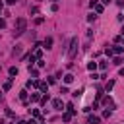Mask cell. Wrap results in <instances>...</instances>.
<instances>
[{"instance_id": "25", "label": "cell", "mask_w": 124, "mask_h": 124, "mask_svg": "<svg viewBox=\"0 0 124 124\" xmlns=\"http://www.w3.org/2000/svg\"><path fill=\"white\" fill-rule=\"evenodd\" d=\"M107 66H108V64H107L105 60H103V62H99V68H101V70H107Z\"/></svg>"}, {"instance_id": "11", "label": "cell", "mask_w": 124, "mask_h": 124, "mask_svg": "<svg viewBox=\"0 0 124 124\" xmlns=\"http://www.w3.org/2000/svg\"><path fill=\"white\" fill-rule=\"evenodd\" d=\"M112 50H114V54H122V52H124V46H120V45H116V46H114Z\"/></svg>"}, {"instance_id": "12", "label": "cell", "mask_w": 124, "mask_h": 124, "mask_svg": "<svg viewBox=\"0 0 124 124\" xmlns=\"http://www.w3.org/2000/svg\"><path fill=\"white\" fill-rule=\"evenodd\" d=\"M72 81H74V76L72 74H66L64 76V83H72Z\"/></svg>"}, {"instance_id": "13", "label": "cell", "mask_w": 124, "mask_h": 124, "mask_svg": "<svg viewBox=\"0 0 124 124\" xmlns=\"http://www.w3.org/2000/svg\"><path fill=\"white\" fill-rule=\"evenodd\" d=\"M33 56H35V58L39 60V58L43 56V48H35V54H33Z\"/></svg>"}, {"instance_id": "29", "label": "cell", "mask_w": 124, "mask_h": 124, "mask_svg": "<svg viewBox=\"0 0 124 124\" xmlns=\"http://www.w3.org/2000/svg\"><path fill=\"white\" fill-rule=\"evenodd\" d=\"M6 27V19H0V29H4Z\"/></svg>"}, {"instance_id": "2", "label": "cell", "mask_w": 124, "mask_h": 124, "mask_svg": "<svg viewBox=\"0 0 124 124\" xmlns=\"http://www.w3.org/2000/svg\"><path fill=\"white\" fill-rule=\"evenodd\" d=\"M76 52H78V37H74V39L70 41V46H68V58L72 60V58L76 56Z\"/></svg>"}, {"instance_id": "8", "label": "cell", "mask_w": 124, "mask_h": 124, "mask_svg": "<svg viewBox=\"0 0 124 124\" xmlns=\"http://www.w3.org/2000/svg\"><path fill=\"white\" fill-rule=\"evenodd\" d=\"M93 8H95V14H101V12L105 10V4H99V2H97V4L93 6Z\"/></svg>"}, {"instance_id": "21", "label": "cell", "mask_w": 124, "mask_h": 124, "mask_svg": "<svg viewBox=\"0 0 124 124\" xmlns=\"http://www.w3.org/2000/svg\"><path fill=\"white\" fill-rule=\"evenodd\" d=\"M31 101H41V95H39V93H33V95H31Z\"/></svg>"}, {"instance_id": "6", "label": "cell", "mask_w": 124, "mask_h": 124, "mask_svg": "<svg viewBox=\"0 0 124 124\" xmlns=\"http://www.w3.org/2000/svg\"><path fill=\"white\" fill-rule=\"evenodd\" d=\"M19 99H21V103L23 105H27V91L23 89V91H19Z\"/></svg>"}, {"instance_id": "17", "label": "cell", "mask_w": 124, "mask_h": 124, "mask_svg": "<svg viewBox=\"0 0 124 124\" xmlns=\"http://www.w3.org/2000/svg\"><path fill=\"white\" fill-rule=\"evenodd\" d=\"M105 54H107V56H112V54H114V50H112L110 46H107V48H105Z\"/></svg>"}, {"instance_id": "3", "label": "cell", "mask_w": 124, "mask_h": 124, "mask_svg": "<svg viewBox=\"0 0 124 124\" xmlns=\"http://www.w3.org/2000/svg\"><path fill=\"white\" fill-rule=\"evenodd\" d=\"M41 93H48V83L46 81H37V85H35Z\"/></svg>"}, {"instance_id": "20", "label": "cell", "mask_w": 124, "mask_h": 124, "mask_svg": "<svg viewBox=\"0 0 124 124\" xmlns=\"http://www.w3.org/2000/svg\"><path fill=\"white\" fill-rule=\"evenodd\" d=\"M70 118H72V114H70V112H66V114H62V120H64V122H70Z\"/></svg>"}, {"instance_id": "16", "label": "cell", "mask_w": 124, "mask_h": 124, "mask_svg": "<svg viewBox=\"0 0 124 124\" xmlns=\"http://www.w3.org/2000/svg\"><path fill=\"white\" fill-rule=\"evenodd\" d=\"M29 72H31V76H33V78H37V76H39V70H35L33 66H29Z\"/></svg>"}, {"instance_id": "24", "label": "cell", "mask_w": 124, "mask_h": 124, "mask_svg": "<svg viewBox=\"0 0 124 124\" xmlns=\"http://www.w3.org/2000/svg\"><path fill=\"white\" fill-rule=\"evenodd\" d=\"M21 52V45H16V48H14V54H19Z\"/></svg>"}, {"instance_id": "23", "label": "cell", "mask_w": 124, "mask_h": 124, "mask_svg": "<svg viewBox=\"0 0 124 124\" xmlns=\"http://www.w3.org/2000/svg\"><path fill=\"white\" fill-rule=\"evenodd\" d=\"M87 19H89V21H95V19H97V14H89Z\"/></svg>"}, {"instance_id": "30", "label": "cell", "mask_w": 124, "mask_h": 124, "mask_svg": "<svg viewBox=\"0 0 124 124\" xmlns=\"http://www.w3.org/2000/svg\"><path fill=\"white\" fill-rule=\"evenodd\" d=\"M27 124H37V122H35V120L31 118V120H27Z\"/></svg>"}, {"instance_id": "10", "label": "cell", "mask_w": 124, "mask_h": 124, "mask_svg": "<svg viewBox=\"0 0 124 124\" xmlns=\"http://www.w3.org/2000/svg\"><path fill=\"white\" fill-rule=\"evenodd\" d=\"M103 105H107V107H108V105H110V107H114V101H112L110 97H105V99H103Z\"/></svg>"}, {"instance_id": "36", "label": "cell", "mask_w": 124, "mask_h": 124, "mask_svg": "<svg viewBox=\"0 0 124 124\" xmlns=\"http://www.w3.org/2000/svg\"><path fill=\"white\" fill-rule=\"evenodd\" d=\"M87 124H89V122H87Z\"/></svg>"}, {"instance_id": "26", "label": "cell", "mask_w": 124, "mask_h": 124, "mask_svg": "<svg viewBox=\"0 0 124 124\" xmlns=\"http://www.w3.org/2000/svg\"><path fill=\"white\" fill-rule=\"evenodd\" d=\"M43 21H45V17H35V23H37V25H41Z\"/></svg>"}, {"instance_id": "18", "label": "cell", "mask_w": 124, "mask_h": 124, "mask_svg": "<svg viewBox=\"0 0 124 124\" xmlns=\"http://www.w3.org/2000/svg\"><path fill=\"white\" fill-rule=\"evenodd\" d=\"M95 68H97V62H89V64H87V70H91V72H93Z\"/></svg>"}, {"instance_id": "31", "label": "cell", "mask_w": 124, "mask_h": 124, "mask_svg": "<svg viewBox=\"0 0 124 124\" xmlns=\"http://www.w3.org/2000/svg\"><path fill=\"white\" fill-rule=\"evenodd\" d=\"M6 2H8V4H16L17 0H6Z\"/></svg>"}, {"instance_id": "9", "label": "cell", "mask_w": 124, "mask_h": 124, "mask_svg": "<svg viewBox=\"0 0 124 124\" xmlns=\"http://www.w3.org/2000/svg\"><path fill=\"white\" fill-rule=\"evenodd\" d=\"M66 112H70L72 116L76 114V108H74V105H72V103H68V105H66Z\"/></svg>"}, {"instance_id": "34", "label": "cell", "mask_w": 124, "mask_h": 124, "mask_svg": "<svg viewBox=\"0 0 124 124\" xmlns=\"http://www.w3.org/2000/svg\"><path fill=\"white\" fill-rule=\"evenodd\" d=\"M2 8H4V4H2V2H0V10H2Z\"/></svg>"}, {"instance_id": "28", "label": "cell", "mask_w": 124, "mask_h": 124, "mask_svg": "<svg viewBox=\"0 0 124 124\" xmlns=\"http://www.w3.org/2000/svg\"><path fill=\"white\" fill-rule=\"evenodd\" d=\"M110 114H112V112H110V110H105V112H103V118H108V116H110Z\"/></svg>"}, {"instance_id": "1", "label": "cell", "mask_w": 124, "mask_h": 124, "mask_svg": "<svg viewBox=\"0 0 124 124\" xmlns=\"http://www.w3.org/2000/svg\"><path fill=\"white\" fill-rule=\"evenodd\" d=\"M25 27H27V21H25V17H17V21H16V29H14V33L19 37V35H23L25 33Z\"/></svg>"}, {"instance_id": "7", "label": "cell", "mask_w": 124, "mask_h": 124, "mask_svg": "<svg viewBox=\"0 0 124 124\" xmlns=\"http://www.w3.org/2000/svg\"><path fill=\"white\" fill-rule=\"evenodd\" d=\"M87 122H89V124H99V122H101V118H99V116L89 114V120H87Z\"/></svg>"}, {"instance_id": "15", "label": "cell", "mask_w": 124, "mask_h": 124, "mask_svg": "<svg viewBox=\"0 0 124 124\" xmlns=\"http://www.w3.org/2000/svg\"><path fill=\"white\" fill-rule=\"evenodd\" d=\"M112 87H114V81H112V79H108V81H107V85H105V89H107V91H110Z\"/></svg>"}, {"instance_id": "27", "label": "cell", "mask_w": 124, "mask_h": 124, "mask_svg": "<svg viewBox=\"0 0 124 124\" xmlns=\"http://www.w3.org/2000/svg\"><path fill=\"white\" fill-rule=\"evenodd\" d=\"M81 91H83V89H78V91H74L72 95H74V97H79V95H81Z\"/></svg>"}, {"instance_id": "35", "label": "cell", "mask_w": 124, "mask_h": 124, "mask_svg": "<svg viewBox=\"0 0 124 124\" xmlns=\"http://www.w3.org/2000/svg\"><path fill=\"white\" fill-rule=\"evenodd\" d=\"M0 124H6V122H4V120H0Z\"/></svg>"}, {"instance_id": "14", "label": "cell", "mask_w": 124, "mask_h": 124, "mask_svg": "<svg viewBox=\"0 0 124 124\" xmlns=\"http://www.w3.org/2000/svg\"><path fill=\"white\" fill-rule=\"evenodd\" d=\"M12 79H14V78H12ZM12 79H10V81H6V83L2 85V89H4V91H10V87H12Z\"/></svg>"}, {"instance_id": "4", "label": "cell", "mask_w": 124, "mask_h": 124, "mask_svg": "<svg viewBox=\"0 0 124 124\" xmlns=\"http://www.w3.org/2000/svg\"><path fill=\"white\" fill-rule=\"evenodd\" d=\"M52 107H54V110H64V108H62V107H64L62 99H54V101H52Z\"/></svg>"}, {"instance_id": "5", "label": "cell", "mask_w": 124, "mask_h": 124, "mask_svg": "<svg viewBox=\"0 0 124 124\" xmlns=\"http://www.w3.org/2000/svg\"><path fill=\"white\" fill-rule=\"evenodd\" d=\"M43 48H52V37H46L43 41Z\"/></svg>"}, {"instance_id": "33", "label": "cell", "mask_w": 124, "mask_h": 124, "mask_svg": "<svg viewBox=\"0 0 124 124\" xmlns=\"http://www.w3.org/2000/svg\"><path fill=\"white\" fill-rule=\"evenodd\" d=\"M17 124H27V122H23V120H19V122H17Z\"/></svg>"}, {"instance_id": "19", "label": "cell", "mask_w": 124, "mask_h": 124, "mask_svg": "<svg viewBox=\"0 0 124 124\" xmlns=\"http://www.w3.org/2000/svg\"><path fill=\"white\" fill-rule=\"evenodd\" d=\"M10 76H12V78H14V76H17V68H16V66H12V68H10Z\"/></svg>"}, {"instance_id": "32", "label": "cell", "mask_w": 124, "mask_h": 124, "mask_svg": "<svg viewBox=\"0 0 124 124\" xmlns=\"http://www.w3.org/2000/svg\"><path fill=\"white\" fill-rule=\"evenodd\" d=\"M110 2H112V0H103V4H110Z\"/></svg>"}, {"instance_id": "22", "label": "cell", "mask_w": 124, "mask_h": 124, "mask_svg": "<svg viewBox=\"0 0 124 124\" xmlns=\"http://www.w3.org/2000/svg\"><path fill=\"white\" fill-rule=\"evenodd\" d=\"M31 114H33V116H35V118H41V112H39V110H37V108H33V110H31Z\"/></svg>"}]
</instances>
